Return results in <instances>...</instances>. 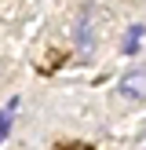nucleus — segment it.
<instances>
[{"mask_svg":"<svg viewBox=\"0 0 146 150\" xmlns=\"http://www.w3.org/2000/svg\"><path fill=\"white\" fill-rule=\"evenodd\" d=\"M99 37H102V7L88 0V4H80V11L73 15V48H77V55L91 59Z\"/></svg>","mask_w":146,"mask_h":150,"instance_id":"f257e3e1","label":"nucleus"},{"mask_svg":"<svg viewBox=\"0 0 146 150\" xmlns=\"http://www.w3.org/2000/svg\"><path fill=\"white\" fill-rule=\"evenodd\" d=\"M117 92H121V99H131V103L146 99V66H131V70L117 81Z\"/></svg>","mask_w":146,"mask_h":150,"instance_id":"f03ea898","label":"nucleus"},{"mask_svg":"<svg viewBox=\"0 0 146 150\" xmlns=\"http://www.w3.org/2000/svg\"><path fill=\"white\" fill-rule=\"evenodd\" d=\"M142 37H146V26H142V22H135V26H128V33L121 37V55L135 59L139 51H142Z\"/></svg>","mask_w":146,"mask_h":150,"instance_id":"7ed1b4c3","label":"nucleus"},{"mask_svg":"<svg viewBox=\"0 0 146 150\" xmlns=\"http://www.w3.org/2000/svg\"><path fill=\"white\" fill-rule=\"evenodd\" d=\"M7 132H11V114H7V110H0V143L7 139Z\"/></svg>","mask_w":146,"mask_h":150,"instance_id":"20e7f679","label":"nucleus"},{"mask_svg":"<svg viewBox=\"0 0 146 150\" xmlns=\"http://www.w3.org/2000/svg\"><path fill=\"white\" fill-rule=\"evenodd\" d=\"M18 103H22L18 95H11V99H7V106H4V110H7V114H15V110H18Z\"/></svg>","mask_w":146,"mask_h":150,"instance_id":"39448f33","label":"nucleus"},{"mask_svg":"<svg viewBox=\"0 0 146 150\" xmlns=\"http://www.w3.org/2000/svg\"><path fill=\"white\" fill-rule=\"evenodd\" d=\"M135 146H139V150H146V132H142V136L135 139Z\"/></svg>","mask_w":146,"mask_h":150,"instance_id":"423d86ee","label":"nucleus"}]
</instances>
